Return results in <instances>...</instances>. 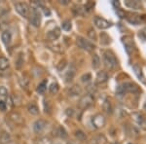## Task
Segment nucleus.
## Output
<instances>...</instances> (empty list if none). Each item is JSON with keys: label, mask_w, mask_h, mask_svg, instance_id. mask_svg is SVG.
I'll return each instance as SVG.
<instances>
[{"label": "nucleus", "mask_w": 146, "mask_h": 144, "mask_svg": "<svg viewBox=\"0 0 146 144\" xmlns=\"http://www.w3.org/2000/svg\"><path fill=\"white\" fill-rule=\"evenodd\" d=\"M38 144H51V140L48 137H43L38 141Z\"/></svg>", "instance_id": "36"}, {"label": "nucleus", "mask_w": 146, "mask_h": 144, "mask_svg": "<svg viewBox=\"0 0 146 144\" xmlns=\"http://www.w3.org/2000/svg\"><path fill=\"white\" fill-rule=\"evenodd\" d=\"M58 135L60 136V137H66L67 136V134H66V131H64V129L62 127H58Z\"/></svg>", "instance_id": "32"}, {"label": "nucleus", "mask_w": 146, "mask_h": 144, "mask_svg": "<svg viewBox=\"0 0 146 144\" xmlns=\"http://www.w3.org/2000/svg\"><path fill=\"white\" fill-rule=\"evenodd\" d=\"M94 5H95V4H94V3H91V2H90V3H88L86 6H85V10H88V11H90L91 9L94 7Z\"/></svg>", "instance_id": "39"}, {"label": "nucleus", "mask_w": 146, "mask_h": 144, "mask_svg": "<svg viewBox=\"0 0 146 144\" xmlns=\"http://www.w3.org/2000/svg\"><path fill=\"white\" fill-rule=\"evenodd\" d=\"M62 27L63 30H65V31H70V29H71V27H72L71 22H70L69 20L63 21L62 23Z\"/></svg>", "instance_id": "28"}, {"label": "nucleus", "mask_w": 146, "mask_h": 144, "mask_svg": "<svg viewBox=\"0 0 146 144\" xmlns=\"http://www.w3.org/2000/svg\"><path fill=\"white\" fill-rule=\"evenodd\" d=\"M103 64L106 69L108 70H113L117 67L118 65V60H117L116 56H115L114 53L109 50L104 51L103 53Z\"/></svg>", "instance_id": "1"}, {"label": "nucleus", "mask_w": 146, "mask_h": 144, "mask_svg": "<svg viewBox=\"0 0 146 144\" xmlns=\"http://www.w3.org/2000/svg\"><path fill=\"white\" fill-rule=\"evenodd\" d=\"M47 46L49 47V49L52 50L53 52H55V53H62L63 52V49H62V46L60 45V43H56V42H52V43H48L47 44Z\"/></svg>", "instance_id": "18"}, {"label": "nucleus", "mask_w": 146, "mask_h": 144, "mask_svg": "<svg viewBox=\"0 0 146 144\" xmlns=\"http://www.w3.org/2000/svg\"><path fill=\"white\" fill-rule=\"evenodd\" d=\"M7 109V104L4 100H0V110L5 111Z\"/></svg>", "instance_id": "37"}, {"label": "nucleus", "mask_w": 146, "mask_h": 144, "mask_svg": "<svg viewBox=\"0 0 146 144\" xmlns=\"http://www.w3.org/2000/svg\"><path fill=\"white\" fill-rule=\"evenodd\" d=\"M88 144H107V139L103 134H96L90 139Z\"/></svg>", "instance_id": "12"}, {"label": "nucleus", "mask_w": 146, "mask_h": 144, "mask_svg": "<svg viewBox=\"0 0 146 144\" xmlns=\"http://www.w3.org/2000/svg\"><path fill=\"white\" fill-rule=\"evenodd\" d=\"M94 104V98L92 94H85L79 100V107L81 109H87Z\"/></svg>", "instance_id": "7"}, {"label": "nucleus", "mask_w": 146, "mask_h": 144, "mask_svg": "<svg viewBox=\"0 0 146 144\" xmlns=\"http://www.w3.org/2000/svg\"><path fill=\"white\" fill-rule=\"evenodd\" d=\"M108 80V74L106 71H100L96 74V83L98 85L104 84Z\"/></svg>", "instance_id": "13"}, {"label": "nucleus", "mask_w": 146, "mask_h": 144, "mask_svg": "<svg viewBox=\"0 0 146 144\" xmlns=\"http://www.w3.org/2000/svg\"><path fill=\"white\" fill-rule=\"evenodd\" d=\"M60 3H62V4H68V0H62V1H60Z\"/></svg>", "instance_id": "42"}, {"label": "nucleus", "mask_w": 146, "mask_h": 144, "mask_svg": "<svg viewBox=\"0 0 146 144\" xmlns=\"http://www.w3.org/2000/svg\"><path fill=\"white\" fill-rule=\"evenodd\" d=\"M0 96H8V90L6 89V87L0 86Z\"/></svg>", "instance_id": "35"}, {"label": "nucleus", "mask_w": 146, "mask_h": 144, "mask_svg": "<svg viewBox=\"0 0 146 144\" xmlns=\"http://www.w3.org/2000/svg\"><path fill=\"white\" fill-rule=\"evenodd\" d=\"M27 111H28V113L31 114V115H38L39 114L38 106H37L36 104H34V103H30V104H28Z\"/></svg>", "instance_id": "24"}, {"label": "nucleus", "mask_w": 146, "mask_h": 144, "mask_svg": "<svg viewBox=\"0 0 146 144\" xmlns=\"http://www.w3.org/2000/svg\"><path fill=\"white\" fill-rule=\"evenodd\" d=\"M11 142V136L6 131H2L0 133V143L1 144H8Z\"/></svg>", "instance_id": "22"}, {"label": "nucleus", "mask_w": 146, "mask_h": 144, "mask_svg": "<svg viewBox=\"0 0 146 144\" xmlns=\"http://www.w3.org/2000/svg\"><path fill=\"white\" fill-rule=\"evenodd\" d=\"M10 119H11V121L15 123L16 125H22L23 124V122H25L23 116L18 112H12L10 114Z\"/></svg>", "instance_id": "15"}, {"label": "nucleus", "mask_w": 146, "mask_h": 144, "mask_svg": "<svg viewBox=\"0 0 146 144\" xmlns=\"http://www.w3.org/2000/svg\"><path fill=\"white\" fill-rule=\"evenodd\" d=\"M1 39H2L3 43L5 44L6 46L10 45L11 42H12V34H11V32L9 31V30H5V31H3V32H2V34H1Z\"/></svg>", "instance_id": "17"}, {"label": "nucleus", "mask_w": 146, "mask_h": 144, "mask_svg": "<svg viewBox=\"0 0 146 144\" xmlns=\"http://www.w3.org/2000/svg\"><path fill=\"white\" fill-rule=\"evenodd\" d=\"M65 66H66V60H60V63L58 64V71H62L63 69L65 68Z\"/></svg>", "instance_id": "33"}, {"label": "nucleus", "mask_w": 146, "mask_h": 144, "mask_svg": "<svg viewBox=\"0 0 146 144\" xmlns=\"http://www.w3.org/2000/svg\"><path fill=\"white\" fill-rule=\"evenodd\" d=\"M67 94L69 96H78L82 94V89L78 85H74L67 90Z\"/></svg>", "instance_id": "16"}, {"label": "nucleus", "mask_w": 146, "mask_h": 144, "mask_svg": "<svg viewBox=\"0 0 146 144\" xmlns=\"http://www.w3.org/2000/svg\"><path fill=\"white\" fill-rule=\"evenodd\" d=\"M137 92H139V88L137 85L133 83V82H124V83L120 84L116 89V93L119 96H123L127 93L135 94Z\"/></svg>", "instance_id": "2"}, {"label": "nucleus", "mask_w": 146, "mask_h": 144, "mask_svg": "<svg viewBox=\"0 0 146 144\" xmlns=\"http://www.w3.org/2000/svg\"><path fill=\"white\" fill-rule=\"evenodd\" d=\"M46 36L50 41H56V39H58V37L60 36V27H58L56 25H55L53 28L47 30Z\"/></svg>", "instance_id": "9"}, {"label": "nucleus", "mask_w": 146, "mask_h": 144, "mask_svg": "<svg viewBox=\"0 0 146 144\" xmlns=\"http://www.w3.org/2000/svg\"><path fill=\"white\" fill-rule=\"evenodd\" d=\"M76 44L77 46L79 47L80 49L84 51H87V52H92L95 50L96 46L93 42H91L90 40H87L86 38L82 36H78L76 39Z\"/></svg>", "instance_id": "3"}, {"label": "nucleus", "mask_w": 146, "mask_h": 144, "mask_svg": "<svg viewBox=\"0 0 146 144\" xmlns=\"http://www.w3.org/2000/svg\"><path fill=\"white\" fill-rule=\"evenodd\" d=\"M74 76H75V68L70 67L66 71V73H65V82H67V83L71 82Z\"/></svg>", "instance_id": "21"}, {"label": "nucleus", "mask_w": 146, "mask_h": 144, "mask_svg": "<svg viewBox=\"0 0 146 144\" xmlns=\"http://www.w3.org/2000/svg\"><path fill=\"white\" fill-rule=\"evenodd\" d=\"M88 35L91 39L93 40H96V31L94 30V28H90L89 29V32H88Z\"/></svg>", "instance_id": "34"}, {"label": "nucleus", "mask_w": 146, "mask_h": 144, "mask_svg": "<svg viewBox=\"0 0 146 144\" xmlns=\"http://www.w3.org/2000/svg\"><path fill=\"white\" fill-rule=\"evenodd\" d=\"M105 123H106V119L101 114H96L92 119V124H93L94 127H96V129H101V127H103L105 126Z\"/></svg>", "instance_id": "8"}, {"label": "nucleus", "mask_w": 146, "mask_h": 144, "mask_svg": "<svg viewBox=\"0 0 146 144\" xmlns=\"http://www.w3.org/2000/svg\"><path fill=\"white\" fill-rule=\"evenodd\" d=\"M102 109L105 113H107V114H111L112 113V105L109 100H104V102H103V104H102Z\"/></svg>", "instance_id": "25"}, {"label": "nucleus", "mask_w": 146, "mask_h": 144, "mask_svg": "<svg viewBox=\"0 0 146 144\" xmlns=\"http://www.w3.org/2000/svg\"><path fill=\"white\" fill-rule=\"evenodd\" d=\"M91 79H92L91 73H86V74L82 75V77H81V80L83 83H89V82L91 81Z\"/></svg>", "instance_id": "31"}, {"label": "nucleus", "mask_w": 146, "mask_h": 144, "mask_svg": "<svg viewBox=\"0 0 146 144\" xmlns=\"http://www.w3.org/2000/svg\"><path fill=\"white\" fill-rule=\"evenodd\" d=\"M129 144H131V143H129Z\"/></svg>", "instance_id": "43"}, {"label": "nucleus", "mask_w": 146, "mask_h": 144, "mask_svg": "<svg viewBox=\"0 0 146 144\" xmlns=\"http://www.w3.org/2000/svg\"><path fill=\"white\" fill-rule=\"evenodd\" d=\"M15 9L23 18H28V16H29V14H30L29 6H28L27 3H23V2H18V3H16Z\"/></svg>", "instance_id": "5"}, {"label": "nucleus", "mask_w": 146, "mask_h": 144, "mask_svg": "<svg viewBox=\"0 0 146 144\" xmlns=\"http://www.w3.org/2000/svg\"><path fill=\"white\" fill-rule=\"evenodd\" d=\"M10 66V62L4 56H0V71H5Z\"/></svg>", "instance_id": "20"}, {"label": "nucleus", "mask_w": 146, "mask_h": 144, "mask_svg": "<svg viewBox=\"0 0 146 144\" xmlns=\"http://www.w3.org/2000/svg\"><path fill=\"white\" fill-rule=\"evenodd\" d=\"M22 56H23V54H21V55L19 56V58H18V60H17V65H18V68H20V67L23 65V60H21V58H22Z\"/></svg>", "instance_id": "38"}, {"label": "nucleus", "mask_w": 146, "mask_h": 144, "mask_svg": "<svg viewBox=\"0 0 146 144\" xmlns=\"http://www.w3.org/2000/svg\"><path fill=\"white\" fill-rule=\"evenodd\" d=\"M112 4H113V5H114L115 7H116V9H117V7H118V9H120V8H119V6H120V3H119V2L113 1V2H112Z\"/></svg>", "instance_id": "41"}, {"label": "nucleus", "mask_w": 146, "mask_h": 144, "mask_svg": "<svg viewBox=\"0 0 146 144\" xmlns=\"http://www.w3.org/2000/svg\"><path fill=\"white\" fill-rule=\"evenodd\" d=\"M58 90H60V86H58V84L56 83V82L52 83L50 85V87H49V91H50V93L52 94H56L58 92Z\"/></svg>", "instance_id": "27"}, {"label": "nucleus", "mask_w": 146, "mask_h": 144, "mask_svg": "<svg viewBox=\"0 0 146 144\" xmlns=\"http://www.w3.org/2000/svg\"><path fill=\"white\" fill-rule=\"evenodd\" d=\"M122 41H123V44L125 46V50L128 53V55H131L135 48L133 38L131 36H129V35H126V36H124L122 38Z\"/></svg>", "instance_id": "4"}, {"label": "nucleus", "mask_w": 146, "mask_h": 144, "mask_svg": "<svg viewBox=\"0 0 146 144\" xmlns=\"http://www.w3.org/2000/svg\"><path fill=\"white\" fill-rule=\"evenodd\" d=\"M92 65H93L94 69H98V67L100 66V58L96 54L93 56V58H92Z\"/></svg>", "instance_id": "26"}, {"label": "nucleus", "mask_w": 146, "mask_h": 144, "mask_svg": "<svg viewBox=\"0 0 146 144\" xmlns=\"http://www.w3.org/2000/svg\"><path fill=\"white\" fill-rule=\"evenodd\" d=\"M125 6H127L129 9H133V10H139L141 8V3L137 0H126Z\"/></svg>", "instance_id": "14"}, {"label": "nucleus", "mask_w": 146, "mask_h": 144, "mask_svg": "<svg viewBox=\"0 0 146 144\" xmlns=\"http://www.w3.org/2000/svg\"><path fill=\"white\" fill-rule=\"evenodd\" d=\"M95 25H96V27L98 28H100V29H107V28H109L111 27L112 23L103 18L96 17L95 18Z\"/></svg>", "instance_id": "11"}, {"label": "nucleus", "mask_w": 146, "mask_h": 144, "mask_svg": "<svg viewBox=\"0 0 146 144\" xmlns=\"http://www.w3.org/2000/svg\"><path fill=\"white\" fill-rule=\"evenodd\" d=\"M127 20H128V22L129 23L135 25H139L141 23V19L139 18V16H137V15H133V16H129V17H127Z\"/></svg>", "instance_id": "23"}, {"label": "nucleus", "mask_w": 146, "mask_h": 144, "mask_svg": "<svg viewBox=\"0 0 146 144\" xmlns=\"http://www.w3.org/2000/svg\"><path fill=\"white\" fill-rule=\"evenodd\" d=\"M47 125H48V123H47L45 120H43V119L36 120V121L34 122V124H33L34 133H43V131H45V129L47 127Z\"/></svg>", "instance_id": "10"}, {"label": "nucleus", "mask_w": 146, "mask_h": 144, "mask_svg": "<svg viewBox=\"0 0 146 144\" xmlns=\"http://www.w3.org/2000/svg\"><path fill=\"white\" fill-rule=\"evenodd\" d=\"M75 136H76V138L78 139V140H80V141H85V140H86V134H85L84 131H80V129L75 131Z\"/></svg>", "instance_id": "29"}, {"label": "nucleus", "mask_w": 146, "mask_h": 144, "mask_svg": "<svg viewBox=\"0 0 146 144\" xmlns=\"http://www.w3.org/2000/svg\"><path fill=\"white\" fill-rule=\"evenodd\" d=\"M46 89H47V82L43 81L42 83L39 84L38 87H37V92H38L39 94H44L46 91Z\"/></svg>", "instance_id": "30"}, {"label": "nucleus", "mask_w": 146, "mask_h": 144, "mask_svg": "<svg viewBox=\"0 0 146 144\" xmlns=\"http://www.w3.org/2000/svg\"><path fill=\"white\" fill-rule=\"evenodd\" d=\"M140 35H141V36H142V37H143V39H144V40H146V27L144 28V29L142 30V31H141V33L139 34V36H140Z\"/></svg>", "instance_id": "40"}, {"label": "nucleus", "mask_w": 146, "mask_h": 144, "mask_svg": "<svg viewBox=\"0 0 146 144\" xmlns=\"http://www.w3.org/2000/svg\"><path fill=\"white\" fill-rule=\"evenodd\" d=\"M30 23L35 27H38L41 23V14L37 8H31L30 11Z\"/></svg>", "instance_id": "6"}, {"label": "nucleus", "mask_w": 146, "mask_h": 144, "mask_svg": "<svg viewBox=\"0 0 146 144\" xmlns=\"http://www.w3.org/2000/svg\"><path fill=\"white\" fill-rule=\"evenodd\" d=\"M133 71H135V75L137 76L138 79L141 80L142 82H145L144 81V76H143V72H142V69H141L140 65L137 64V63H135V64L133 65Z\"/></svg>", "instance_id": "19"}]
</instances>
